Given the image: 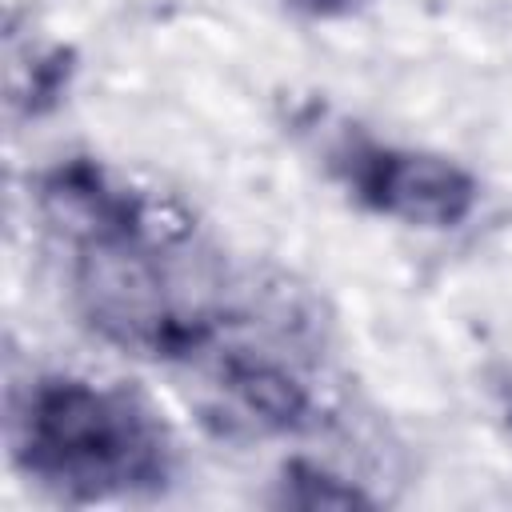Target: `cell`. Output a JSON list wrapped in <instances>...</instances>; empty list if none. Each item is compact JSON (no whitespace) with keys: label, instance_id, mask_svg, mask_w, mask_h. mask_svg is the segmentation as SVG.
<instances>
[{"label":"cell","instance_id":"1","mask_svg":"<svg viewBox=\"0 0 512 512\" xmlns=\"http://www.w3.org/2000/svg\"><path fill=\"white\" fill-rule=\"evenodd\" d=\"M12 452L28 476L80 500L152 492L168 480L172 456L136 396L84 376H44L28 388Z\"/></svg>","mask_w":512,"mask_h":512},{"label":"cell","instance_id":"2","mask_svg":"<svg viewBox=\"0 0 512 512\" xmlns=\"http://www.w3.org/2000/svg\"><path fill=\"white\" fill-rule=\"evenodd\" d=\"M76 300L104 340L140 356H192L212 340V320L172 292L152 232L76 248Z\"/></svg>","mask_w":512,"mask_h":512},{"label":"cell","instance_id":"3","mask_svg":"<svg viewBox=\"0 0 512 512\" xmlns=\"http://www.w3.org/2000/svg\"><path fill=\"white\" fill-rule=\"evenodd\" d=\"M332 172L364 208L408 228H460L480 204L476 176L424 148L344 136L332 148Z\"/></svg>","mask_w":512,"mask_h":512},{"label":"cell","instance_id":"4","mask_svg":"<svg viewBox=\"0 0 512 512\" xmlns=\"http://www.w3.org/2000/svg\"><path fill=\"white\" fill-rule=\"evenodd\" d=\"M40 208L76 248L152 232L144 200L132 188L116 184L92 160H64L52 172H44Z\"/></svg>","mask_w":512,"mask_h":512},{"label":"cell","instance_id":"5","mask_svg":"<svg viewBox=\"0 0 512 512\" xmlns=\"http://www.w3.org/2000/svg\"><path fill=\"white\" fill-rule=\"evenodd\" d=\"M220 388L256 428L264 432H296L312 420L308 388L276 360L256 352H236L220 364Z\"/></svg>","mask_w":512,"mask_h":512},{"label":"cell","instance_id":"6","mask_svg":"<svg viewBox=\"0 0 512 512\" xmlns=\"http://www.w3.org/2000/svg\"><path fill=\"white\" fill-rule=\"evenodd\" d=\"M284 504L352 508V504H368V496L356 484H348V480H340V476H332V472H324L316 464H288V472H284Z\"/></svg>","mask_w":512,"mask_h":512},{"label":"cell","instance_id":"7","mask_svg":"<svg viewBox=\"0 0 512 512\" xmlns=\"http://www.w3.org/2000/svg\"><path fill=\"white\" fill-rule=\"evenodd\" d=\"M296 12H304V16H312V20H332V16H348V12H356L364 0H288Z\"/></svg>","mask_w":512,"mask_h":512},{"label":"cell","instance_id":"8","mask_svg":"<svg viewBox=\"0 0 512 512\" xmlns=\"http://www.w3.org/2000/svg\"><path fill=\"white\" fill-rule=\"evenodd\" d=\"M508 412H512V388H508Z\"/></svg>","mask_w":512,"mask_h":512}]
</instances>
